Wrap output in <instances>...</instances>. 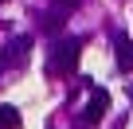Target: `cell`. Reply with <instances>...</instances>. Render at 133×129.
I'll list each match as a JSON object with an SVG mask.
<instances>
[{
  "instance_id": "6",
  "label": "cell",
  "mask_w": 133,
  "mask_h": 129,
  "mask_svg": "<svg viewBox=\"0 0 133 129\" xmlns=\"http://www.w3.org/2000/svg\"><path fill=\"white\" fill-rule=\"evenodd\" d=\"M59 28H63V16L59 12H47L43 16V31H59Z\"/></svg>"
},
{
  "instance_id": "4",
  "label": "cell",
  "mask_w": 133,
  "mask_h": 129,
  "mask_svg": "<svg viewBox=\"0 0 133 129\" xmlns=\"http://www.w3.org/2000/svg\"><path fill=\"white\" fill-rule=\"evenodd\" d=\"M28 51H31V39L28 35H16L8 43V55L0 59V63H4V67H24V63H28Z\"/></svg>"
},
{
  "instance_id": "3",
  "label": "cell",
  "mask_w": 133,
  "mask_h": 129,
  "mask_svg": "<svg viewBox=\"0 0 133 129\" xmlns=\"http://www.w3.org/2000/svg\"><path fill=\"white\" fill-rule=\"evenodd\" d=\"M114 59H117V71H133V39L125 31H114Z\"/></svg>"
},
{
  "instance_id": "2",
  "label": "cell",
  "mask_w": 133,
  "mask_h": 129,
  "mask_svg": "<svg viewBox=\"0 0 133 129\" xmlns=\"http://www.w3.org/2000/svg\"><path fill=\"white\" fill-rule=\"evenodd\" d=\"M106 110H110V90H90V102H86V110H82V125H98L102 117H106Z\"/></svg>"
},
{
  "instance_id": "1",
  "label": "cell",
  "mask_w": 133,
  "mask_h": 129,
  "mask_svg": "<svg viewBox=\"0 0 133 129\" xmlns=\"http://www.w3.org/2000/svg\"><path fill=\"white\" fill-rule=\"evenodd\" d=\"M82 35H71V39H59L51 47V74H66L78 67V55H82Z\"/></svg>"
},
{
  "instance_id": "7",
  "label": "cell",
  "mask_w": 133,
  "mask_h": 129,
  "mask_svg": "<svg viewBox=\"0 0 133 129\" xmlns=\"http://www.w3.org/2000/svg\"><path fill=\"white\" fill-rule=\"evenodd\" d=\"M55 8H59V12H75V8H78V0H55Z\"/></svg>"
},
{
  "instance_id": "9",
  "label": "cell",
  "mask_w": 133,
  "mask_h": 129,
  "mask_svg": "<svg viewBox=\"0 0 133 129\" xmlns=\"http://www.w3.org/2000/svg\"><path fill=\"white\" fill-rule=\"evenodd\" d=\"M129 94H133V90H129Z\"/></svg>"
},
{
  "instance_id": "8",
  "label": "cell",
  "mask_w": 133,
  "mask_h": 129,
  "mask_svg": "<svg viewBox=\"0 0 133 129\" xmlns=\"http://www.w3.org/2000/svg\"><path fill=\"white\" fill-rule=\"evenodd\" d=\"M0 4H4V0H0Z\"/></svg>"
},
{
  "instance_id": "5",
  "label": "cell",
  "mask_w": 133,
  "mask_h": 129,
  "mask_svg": "<svg viewBox=\"0 0 133 129\" xmlns=\"http://www.w3.org/2000/svg\"><path fill=\"white\" fill-rule=\"evenodd\" d=\"M0 129H20V113H16V106H0Z\"/></svg>"
}]
</instances>
